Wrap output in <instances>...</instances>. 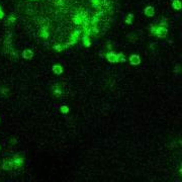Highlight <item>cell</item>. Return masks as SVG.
Wrapping results in <instances>:
<instances>
[{"mask_svg": "<svg viewBox=\"0 0 182 182\" xmlns=\"http://www.w3.org/2000/svg\"><path fill=\"white\" fill-rule=\"evenodd\" d=\"M151 34L158 37V38H165L168 35V28L164 26H155L154 24L151 26Z\"/></svg>", "mask_w": 182, "mask_h": 182, "instance_id": "1", "label": "cell"}, {"mask_svg": "<svg viewBox=\"0 0 182 182\" xmlns=\"http://www.w3.org/2000/svg\"><path fill=\"white\" fill-rule=\"evenodd\" d=\"M11 160H12V163H13V169L14 168H20L23 165V162H24V159L20 156H14Z\"/></svg>", "mask_w": 182, "mask_h": 182, "instance_id": "2", "label": "cell"}, {"mask_svg": "<svg viewBox=\"0 0 182 182\" xmlns=\"http://www.w3.org/2000/svg\"><path fill=\"white\" fill-rule=\"evenodd\" d=\"M105 58H106V60L110 62V63H117L118 62V57H117V54H115L114 52H108V53H106L105 55Z\"/></svg>", "mask_w": 182, "mask_h": 182, "instance_id": "3", "label": "cell"}, {"mask_svg": "<svg viewBox=\"0 0 182 182\" xmlns=\"http://www.w3.org/2000/svg\"><path fill=\"white\" fill-rule=\"evenodd\" d=\"M141 57L139 55H131L130 57V65H134V66H138L141 64Z\"/></svg>", "mask_w": 182, "mask_h": 182, "instance_id": "4", "label": "cell"}, {"mask_svg": "<svg viewBox=\"0 0 182 182\" xmlns=\"http://www.w3.org/2000/svg\"><path fill=\"white\" fill-rule=\"evenodd\" d=\"M2 169L4 170H12L13 169V163H12V160L11 159H8V160H5L2 164Z\"/></svg>", "mask_w": 182, "mask_h": 182, "instance_id": "5", "label": "cell"}, {"mask_svg": "<svg viewBox=\"0 0 182 182\" xmlns=\"http://www.w3.org/2000/svg\"><path fill=\"white\" fill-rule=\"evenodd\" d=\"M22 58L26 60H31L34 58V52L31 50H24L22 52Z\"/></svg>", "mask_w": 182, "mask_h": 182, "instance_id": "6", "label": "cell"}, {"mask_svg": "<svg viewBox=\"0 0 182 182\" xmlns=\"http://www.w3.org/2000/svg\"><path fill=\"white\" fill-rule=\"evenodd\" d=\"M144 13L146 16H148V17H152V16H154L155 14V8L153 6H147L145 8L144 10Z\"/></svg>", "mask_w": 182, "mask_h": 182, "instance_id": "7", "label": "cell"}, {"mask_svg": "<svg viewBox=\"0 0 182 182\" xmlns=\"http://www.w3.org/2000/svg\"><path fill=\"white\" fill-rule=\"evenodd\" d=\"M52 70H53V72L56 74V75H61V74L63 73V67L61 65H58V64L53 66Z\"/></svg>", "mask_w": 182, "mask_h": 182, "instance_id": "8", "label": "cell"}, {"mask_svg": "<svg viewBox=\"0 0 182 182\" xmlns=\"http://www.w3.org/2000/svg\"><path fill=\"white\" fill-rule=\"evenodd\" d=\"M82 40H83V45H84L85 47L89 48V47L91 46V39H90V37L84 35L83 37H82Z\"/></svg>", "mask_w": 182, "mask_h": 182, "instance_id": "9", "label": "cell"}, {"mask_svg": "<svg viewBox=\"0 0 182 182\" xmlns=\"http://www.w3.org/2000/svg\"><path fill=\"white\" fill-rule=\"evenodd\" d=\"M39 36L42 37L43 39H47L49 38V32H48V27H47V26H46V27H43L42 29H40Z\"/></svg>", "mask_w": 182, "mask_h": 182, "instance_id": "10", "label": "cell"}, {"mask_svg": "<svg viewBox=\"0 0 182 182\" xmlns=\"http://www.w3.org/2000/svg\"><path fill=\"white\" fill-rule=\"evenodd\" d=\"M172 6H173V8L174 9H176V10H180L181 9V2H180V0H174V1L172 2Z\"/></svg>", "mask_w": 182, "mask_h": 182, "instance_id": "11", "label": "cell"}, {"mask_svg": "<svg viewBox=\"0 0 182 182\" xmlns=\"http://www.w3.org/2000/svg\"><path fill=\"white\" fill-rule=\"evenodd\" d=\"M53 92H54V95L55 96H58V97L62 95V90H61V88L58 86V85H56L54 87V91H53Z\"/></svg>", "mask_w": 182, "mask_h": 182, "instance_id": "12", "label": "cell"}, {"mask_svg": "<svg viewBox=\"0 0 182 182\" xmlns=\"http://www.w3.org/2000/svg\"><path fill=\"white\" fill-rule=\"evenodd\" d=\"M134 17H135L134 13H129L128 16H127V18H126V23H127V24H131V23H133Z\"/></svg>", "mask_w": 182, "mask_h": 182, "instance_id": "13", "label": "cell"}, {"mask_svg": "<svg viewBox=\"0 0 182 182\" xmlns=\"http://www.w3.org/2000/svg\"><path fill=\"white\" fill-rule=\"evenodd\" d=\"M60 110H61V112H62L63 114H67V113H69L70 108H69L67 105H62V106L60 107Z\"/></svg>", "mask_w": 182, "mask_h": 182, "instance_id": "14", "label": "cell"}, {"mask_svg": "<svg viewBox=\"0 0 182 182\" xmlns=\"http://www.w3.org/2000/svg\"><path fill=\"white\" fill-rule=\"evenodd\" d=\"M93 3V6L95 8H100L101 7V3H102V0H91Z\"/></svg>", "mask_w": 182, "mask_h": 182, "instance_id": "15", "label": "cell"}, {"mask_svg": "<svg viewBox=\"0 0 182 182\" xmlns=\"http://www.w3.org/2000/svg\"><path fill=\"white\" fill-rule=\"evenodd\" d=\"M117 57H118V62L123 63V62L127 61V58H126V56H125V54H123V53H118L117 54Z\"/></svg>", "mask_w": 182, "mask_h": 182, "instance_id": "16", "label": "cell"}, {"mask_svg": "<svg viewBox=\"0 0 182 182\" xmlns=\"http://www.w3.org/2000/svg\"><path fill=\"white\" fill-rule=\"evenodd\" d=\"M54 49L58 52H61V51H63V50H65L63 45H56V46H54Z\"/></svg>", "mask_w": 182, "mask_h": 182, "instance_id": "17", "label": "cell"}, {"mask_svg": "<svg viewBox=\"0 0 182 182\" xmlns=\"http://www.w3.org/2000/svg\"><path fill=\"white\" fill-rule=\"evenodd\" d=\"M15 21V17L14 16H12V15H10L9 17H8V20H7V24H11V23H13Z\"/></svg>", "mask_w": 182, "mask_h": 182, "instance_id": "18", "label": "cell"}, {"mask_svg": "<svg viewBox=\"0 0 182 182\" xmlns=\"http://www.w3.org/2000/svg\"><path fill=\"white\" fill-rule=\"evenodd\" d=\"M166 20H167V19H166ZM166 20L163 19V21H161V22H160L159 26H164V27H168V23H167V21H166Z\"/></svg>", "mask_w": 182, "mask_h": 182, "instance_id": "19", "label": "cell"}, {"mask_svg": "<svg viewBox=\"0 0 182 182\" xmlns=\"http://www.w3.org/2000/svg\"><path fill=\"white\" fill-rule=\"evenodd\" d=\"M179 71H180V65L178 64V65H176V67H175L174 72H175V73H179Z\"/></svg>", "mask_w": 182, "mask_h": 182, "instance_id": "20", "label": "cell"}, {"mask_svg": "<svg viewBox=\"0 0 182 182\" xmlns=\"http://www.w3.org/2000/svg\"><path fill=\"white\" fill-rule=\"evenodd\" d=\"M4 17V12L2 11V9H1V6H0V19H2Z\"/></svg>", "mask_w": 182, "mask_h": 182, "instance_id": "21", "label": "cell"}]
</instances>
